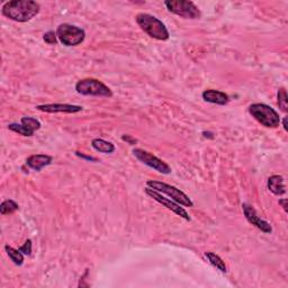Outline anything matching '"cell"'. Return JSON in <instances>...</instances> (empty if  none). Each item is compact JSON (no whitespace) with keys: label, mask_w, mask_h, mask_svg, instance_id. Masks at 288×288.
I'll return each instance as SVG.
<instances>
[{"label":"cell","mask_w":288,"mask_h":288,"mask_svg":"<svg viewBox=\"0 0 288 288\" xmlns=\"http://www.w3.org/2000/svg\"><path fill=\"white\" fill-rule=\"evenodd\" d=\"M76 91L82 96L112 97L113 91L99 80L94 78L81 79L76 83Z\"/></svg>","instance_id":"8992f818"},{"label":"cell","mask_w":288,"mask_h":288,"mask_svg":"<svg viewBox=\"0 0 288 288\" xmlns=\"http://www.w3.org/2000/svg\"><path fill=\"white\" fill-rule=\"evenodd\" d=\"M43 39H44V42L50 44V45H54V44L57 43L56 33L53 32V30H48L47 33L43 35Z\"/></svg>","instance_id":"7402d4cb"},{"label":"cell","mask_w":288,"mask_h":288,"mask_svg":"<svg viewBox=\"0 0 288 288\" xmlns=\"http://www.w3.org/2000/svg\"><path fill=\"white\" fill-rule=\"evenodd\" d=\"M53 158L47 154H33L26 159V166L35 171H41L43 168L50 166Z\"/></svg>","instance_id":"4fadbf2b"},{"label":"cell","mask_w":288,"mask_h":288,"mask_svg":"<svg viewBox=\"0 0 288 288\" xmlns=\"http://www.w3.org/2000/svg\"><path fill=\"white\" fill-rule=\"evenodd\" d=\"M57 39L65 46H77L85 41L86 33L82 28L71 24H61L56 28Z\"/></svg>","instance_id":"5b68a950"},{"label":"cell","mask_w":288,"mask_h":288,"mask_svg":"<svg viewBox=\"0 0 288 288\" xmlns=\"http://www.w3.org/2000/svg\"><path fill=\"white\" fill-rule=\"evenodd\" d=\"M135 20L141 29L144 33H147L150 37L158 39V41H167V39H169V30L167 29L166 25L160 19H158L157 17L150 14H145V12H141V14L136 15Z\"/></svg>","instance_id":"7a4b0ae2"},{"label":"cell","mask_w":288,"mask_h":288,"mask_svg":"<svg viewBox=\"0 0 288 288\" xmlns=\"http://www.w3.org/2000/svg\"><path fill=\"white\" fill-rule=\"evenodd\" d=\"M283 126H284V130H285V131L287 132V131H288V126H287V117H284Z\"/></svg>","instance_id":"4316f807"},{"label":"cell","mask_w":288,"mask_h":288,"mask_svg":"<svg viewBox=\"0 0 288 288\" xmlns=\"http://www.w3.org/2000/svg\"><path fill=\"white\" fill-rule=\"evenodd\" d=\"M249 113L257 122H259L265 127L276 128L281 124L279 114L273 107L266 104L256 103L250 105Z\"/></svg>","instance_id":"3957f363"},{"label":"cell","mask_w":288,"mask_h":288,"mask_svg":"<svg viewBox=\"0 0 288 288\" xmlns=\"http://www.w3.org/2000/svg\"><path fill=\"white\" fill-rule=\"evenodd\" d=\"M8 128H9L10 131L15 132V133H18L19 135H23V136H33L34 133L30 132L29 130H27L23 124H17V123H12L8 125Z\"/></svg>","instance_id":"44dd1931"},{"label":"cell","mask_w":288,"mask_h":288,"mask_svg":"<svg viewBox=\"0 0 288 288\" xmlns=\"http://www.w3.org/2000/svg\"><path fill=\"white\" fill-rule=\"evenodd\" d=\"M268 189L276 196H282L286 193V186H285V180L282 176L279 175H274L270 176L268 179Z\"/></svg>","instance_id":"5bb4252c"},{"label":"cell","mask_w":288,"mask_h":288,"mask_svg":"<svg viewBox=\"0 0 288 288\" xmlns=\"http://www.w3.org/2000/svg\"><path fill=\"white\" fill-rule=\"evenodd\" d=\"M145 194H147L148 196H150L151 198H153L156 202L160 203L161 205L167 207L168 210L174 212L175 214L180 216V218H183L186 221H190V216L187 213V211H186L184 207H180L179 204L176 203L175 201H172L171 198H167V197L163 196L161 193L156 192V190H153L149 187L145 188Z\"/></svg>","instance_id":"9c48e42d"},{"label":"cell","mask_w":288,"mask_h":288,"mask_svg":"<svg viewBox=\"0 0 288 288\" xmlns=\"http://www.w3.org/2000/svg\"><path fill=\"white\" fill-rule=\"evenodd\" d=\"M18 210H19L18 204L15 201H12V199H6V201H3L1 203V205H0V213H1L2 215L12 214V213H15Z\"/></svg>","instance_id":"ac0fdd59"},{"label":"cell","mask_w":288,"mask_h":288,"mask_svg":"<svg viewBox=\"0 0 288 288\" xmlns=\"http://www.w3.org/2000/svg\"><path fill=\"white\" fill-rule=\"evenodd\" d=\"M147 186L149 188H151L156 192H159L161 194L167 195L168 197L171 198L172 201H175L176 203H178L179 205H183L186 207H193L194 203L192 199L189 198L184 192H181L180 189H178L175 186H171L169 184L162 183V181H157V180H148Z\"/></svg>","instance_id":"277c9868"},{"label":"cell","mask_w":288,"mask_h":288,"mask_svg":"<svg viewBox=\"0 0 288 288\" xmlns=\"http://www.w3.org/2000/svg\"><path fill=\"white\" fill-rule=\"evenodd\" d=\"M242 210L245 213V216L248 222L254 225L257 229H259L260 231H263L264 233L270 234L273 232V228L267 221H265L260 218V216L257 214V212L254 207L249 204H242Z\"/></svg>","instance_id":"30bf717a"},{"label":"cell","mask_w":288,"mask_h":288,"mask_svg":"<svg viewBox=\"0 0 288 288\" xmlns=\"http://www.w3.org/2000/svg\"><path fill=\"white\" fill-rule=\"evenodd\" d=\"M32 240H26L25 243L23 246H21L20 248H18L19 251L21 252V254L25 255V256H30L32 255Z\"/></svg>","instance_id":"603a6c76"},{"label":"cell","mask_w":288,"mask_h":288,"mask_svg":"<svg viewBox=\"0 0 288 288\" xmlns=\"http://www.w3.org/2000/svg\"><path fill=\"white\" fill-rule=\"evenodd\" d=\"M91 147L94 148L96 151L101 153H113L115 151V145L110 143L108 141H105L103 139H94L91 141Z\"/></svg>","instance_id":"9a60e30c"},{"label":"cell","mask_w":288,"mask_h":288,"mask_svg":"<svg viewBox=\"0 0 288 288\" xmlns=\"http://www.w3.org/2000/svg\"><path fill=\"white\" fill-rule=\"evenodd\" d=\"M5 250L7 252L8 257H9L10 260L14 263L16 266H21L24 264V255L21 254L19 249H15L10 246L6 245L5 246Z\"/></svg>","instance_id":"e0dca14e"},{"label":"cell","mask_w":288,"mask_h":288,"mask_svg":"<svg viewBox=\"0 0 288 288\" xmlns=\"http://www.w3.org/2000/svg\"><path fill=\"white\" fill-rule=\"evenodd\" d=\"M20 124H23V125L32 133H35L41 128V123H39L36 118L28 117V116L21 117Z\"/></svg>","instance_id":"d6986e66"},{"label":"cell","mask_w":288,"mask_h":288,"mask_svg":"<svg viewBox=\"0 0 288 288\" xmlns=\"http://www.w3.org/2000/svg\"><path fill=\"white\" fill-rule=\"evenodd\" d=\"M205 257H206V259L208 260V263H210L212 266H214L216 269H219L221 273H227L228 272V267L223 261V259L221 258V257H219L218 255H215L214 252H211V251L205 252Z\"/></svg>","instance_id":"2e32d148"},{"label":"cell","mask_w":288,"mask_h":288,"mask_svg":"<svg viewBox=\"0 0 288 288\" xmlns=\"http://www.w3.org/2000/svg\"><path fill=\"white\" fill-rule=\"evenodd\" d=\"M203 99L206 101V103L220 105V106H225L229 104L230 97L225 94L223 91L215 90V89H207L202 94Z\"/></svg>","instance_id":"7c38bea8"},{"label":"cell","mask_w":288,"mask_h":288,"mask_svg":"<svg viewBox=\"0 0 288 288\" xmlns=\"http://www.w3.org/2000/svg\"><path fill=\"white\" fill-rule=\"evenodd\" d=\"M122 140L123 141H125V142H127L128 144H131V145H134V144H136V140L135 139H133V137L131 136V135H123L122 136Z\"/></svg>","instance_id":"cb8c5ba5"},{"label":"cell","mask_w":288,"mask_h":288,"mask_svg":"<svg viewBox=\"0 0 288 288\" xmlns=\"http://www.w3.org/2000/svg\"><path fill=\"white\" fill-rule=\"evenodd\" d=\"M76 154L78 157H80V158H83V159H87V160H91V161H96V159L95 158H91V157H86V156H83V154H80L79 152H76Z\"/></svg>","instance_id":"484cf974"},{"label":"cell","mask_w":288,"mask_h":288,"mask_svg":"<svg viewBox=\"0 0 288 288\" xmlns=\"http://www.w3.org/2000/svg\"><path fill=\"white\" fill-rule=\"evenodd\" d=\"M36 109L39 110V112L48 114H56V113L76 114L81 112L82 107L79 105H70V104H44L36 106Z\"/></svg>","instance_id":"8fae6325"},{"label":"cell","mask_w":288,"mask_h":288,"mask_svg":"<svg viewBox=\"0 0 288 288\" xmlns=\"http://www.w3.org/2000/svg\"><path fill=\"white\" fill-rule=\"evenodd\" d=\"M133 154H134V157L140 162L143 163V165L152 168V169L160 172V174L169 175L171 172V168L168 163L162 161L161 159H159L158 157L153 156L152 153L145 151L143 149H133Z\"/></svg>","instance_id":"ba28073f"},{"label":"cell","mask_w":288,"mask_h":288,"mask_svg":"<svg viewBox=\"0 0 288 288\" xmlns=\"http://www.w3.org/2000/svg\"><path fill=\"white\" fill-rule=\"evenodd\" d=\"M286 203H287V199H279V205H282L283 206V208H284V211H285L286 213L288 212V210H287V205H286Z\"/></svg>","instance_id":"d4e9b609"},{"label":"cell","mask_w":288,"mask_h":288,"mask_svg":"<svg viewBox=\"0 0 288 288\" xmlns=\"http://www.w3.org/2000/svg\"><path fill=\"white\" fill-rule=\"evenodd\" d=\"M277 98H278L279 108H281L284 113H287V110H288V100H287L288 97H287V92H286L285 89H284V88H281V89L278 90Z\"/></svg>","instance_id":"ffe728a7"},{"label":"cell","mask_w":288,"mask_h":288,"mask_svg":"<svg viewBox=\"0 0 288 288\" xmlns=\"http://www.w3.org/2000/svg\"><path fill=\"white\" fill-rule=\"evenodd\" d=\"M39 12V3L33 0H12L3 3L1 14L17 23H26Z\"/></svg>","instance_id":"6da1fadb"},{"label":"cell","mask_w":288,"mask_h":288,"mask_svg":"<svg viewBox=\"0 0 288 288\" xmlns=\"http://www.w3.org/2000/svg\"><path fill=\"white\" fill-rule=\"evenodd\" d=\"M165 5L172 14L185 19H198L202 15L198 7L193 1L187 0H168L165 1Z\"/></svg>","instance_id":"52a82bcc"}]
</instances>
